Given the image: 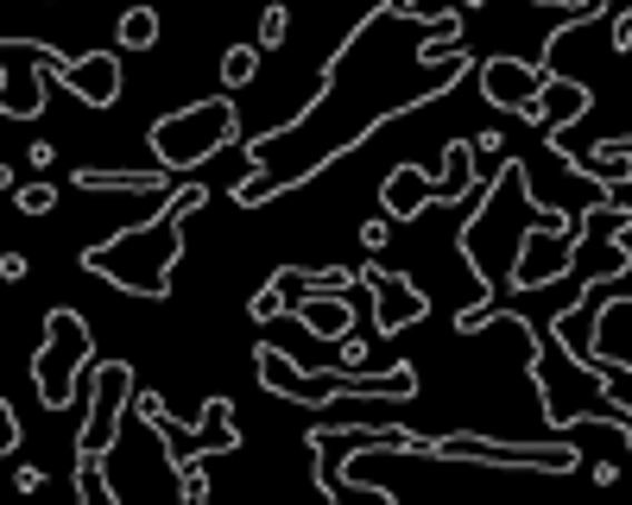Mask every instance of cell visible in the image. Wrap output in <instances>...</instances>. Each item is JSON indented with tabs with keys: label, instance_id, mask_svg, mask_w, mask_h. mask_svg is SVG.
<instances>
[{
	"label": "cell",
	"instance_id": "603a6c76",
	"mask_svg": "<svg viewBox=\"0 0 632 505\" xmlns=\"http://www.w3.org/2000/svg\"><path fill=\"white\" fill-rule=\"evenodd\" d=\"M58 209V190L51 184H26L20 190V215H51Z\"/></svg>",
	"mask_w": 632,
	"mask_h": 505
},
{
	"label": "cell",
	"instance_id": "52a82bcc",
	"mask_svg": "<svg viewBox=\"0 0 632 505\" xmlns=\"http://www.w3.org/2000/svg\"><path fill=\"white\" fill-rule=\"evenodd\" d=\"M355 285L374 297V335H379V341H393V335H405L412 323H424V316H431V297L417 291L405 273L379 266V259L355 266Z\"/></svg>",
	"mask_w": 632,
	"mask_h": 505
},
{
	"label": "cell",
	"instance_id": "7a4b0ae2",
	"mask_svg": "<svg viewBox=\"0 0 632 505\" xmlns=\"http://www.w3.org/2000/svg\"><path fill=\"white\" fill-rule=\"evenodd\" d=\"M254 373L278 405H323V398H398V405H405V398H417V367L412 360H393L386 373H342V367L304 373L278 341H259Z\"/></svg>",
	"mask_w": 632,
	"mask_h": 505
},
{
	"label": "cell",
	"instance_id": "484cf974",
	"mask_svg": "<svg viewBox=\"0 0 632 505\" xmlns=\"http://www.w3.org/2000/svg\"><path fill=\"white\" fill-rule=\"evenodd\" d=\"M0 278H7V285L26 278V253H0Z\"/></svg>",
	"mask_w": 632,
	"mask_h": 505
},
{
	"label": "cell",
	"instance_id": "5bb4252c",
	"mask_svg": "<svg viewBox=\"0 0 632 505\" xmlns=\"http://www.w3.org/2000/svg\"><path fill=\"white\" fill-rule=\"evenodd\" d=\"M474 184H481V177H474V146L468 139H450V146H443V177H436V190H431V209L468 202Z\"/></svg>",
	"mask_w": 632,
	"mask_h": 505
},
{
	"label": "cell",
	"instance_id": "ba28073f",
	"mask_svg": "<svg viewBox=\"0 0 632 505\" xmlns=\"http://www.w3.org/2000/svg\"><path fill=\"white\" fill-rule=\"evenodd\" d=\"M96 392H89V417H82V436H77V455H101L108 462V448L120 436V405L134 398V367L127 360H101L89 367Z\"/></svg>",
	"mask_w": 632,
	"mask_h": 505
},
{
	"label": "cell",
	"instance_id": "9a60e30c",
	"mask_svg": "<svg viewBox=\"0 0 632 505\" xmlns=\"http://www.w3.org/2000/svg\"><path fill=\"white\" fill-rule=\"evenodd\" d=\"M70 184L77 190H134V196H158V190H171V171L165 165H152V171H70Z\"/></svg>",
	"mask_w": 632,
	"mask_h": 505
},
{
	"label": "cell",
	"instance_id": "8992f818",
	"mask_svg": "<svg viewBox=\"0 0 632 505\" xmlns=\"http://www.w3.org/2000/svg\"><path fill=\"white\" fill-rule=\"evenodd\" d=\"M589 247V221H575V234H544L532 221L525 228V240H519L513 253V273H506V285H513L519 297L525 291H544V285H556V278L575 273V253Z\"/></svg>",
	"mask_w": 632,
	"mask_h": 505
},
{
	"label": "cell",
	"instance_id": "6da1fadb",
	"mask_svg": "<svg viewBox=\"0 0 632 505\" xmlns=\"http://www.w3.org/2000/svg\"><path fill=\"white\" fill-rule=\"evenodd\" d=\"M209 202V184H178V190H158V209L115 228L108 240L82 253V273L108 278L115 291L127 297H146V304H165L171 297V273H178L184 259V221Z\"/></svg>",
	"mask_w": 632,
	"mask_h": 505
},
{
	"label": "cell",
	"instance_id": "5b68a950",
	"mask_svg": "<svg viewBox=\"0 0 632 505\" xmlns=\"http://www.w3.org/2000/svg\"><path fill=\"white\" fill-rule=\"evenodd\" d=\"M431 462H474V467H532V474H575L582 448L575 443H494V436H436Z\"/></svg>",
	"mask_w": 632,
	"mask_h": 505
},
{
	"label": "cell",
	"instance_id": "9c48e42d",
	"mask_svg": "<svg viewBox=\"0 0 632 505\" xmlns=\"http://www.w3.org/2000/svg\"><path fill=\"white\" fill-rule=\"evenodd\" d=\"M544 70H551V63L494 51V58H481V101H487V108H500V115H519V101L537 89V77H544Z\"/></svg>",
	"mask_w": 632,
	"mask_h": 505
},
{
	"label": "cell",
	"instance_id": "d4e9b609",
	"mask_svg": "<svg viewBox=\"0 0 632 505\" xmlns=\"http://www.w3.org/2000/svg\"><path fill=\"white\" fill-rule=\"evenodd\" d=\"M613 51L632 58V13H613Z\"/></svg>",
	"mask_w": 632,
	"mask_h": 505
},
{
	"label": "cell",
	"instance_id": "2e32d148",
	"mask_svg": "<svg viewBox=\"0 0 632 505\" xmlns=\"http://www.w3.org/2000/svg\"><path fill=\"white\" fill-rule=\"evenodd\" d=\"M115 39H120V51H152L158 44V13L152 7H127V13H120V26H115Z\"/></svg>",
	"mask_w": 632,
	"mask_h": 505
},
{
	"label": "cell",
	"instance_id": "7c38bea8",
	"mask_svg": "<svg viewBox=\"0 0 632 505\" xmlns=\"http://www.w3.org/2000/svg\"><path fill=\"white\" fill-rule=\"evenodd\" d=\"M431 190H436V177L424 165H393L386 184H379V215L386 221H417V215L431 209Z\"/></svg>",
	"mask_w": 632,
	"mask_h": 505
},
{
	"label": "cell",
	"instance_id": "cb8c5ba5",
	"mask_svg": "<svg viewBox=\"0 0 632 505\" xmlns=\"http://www.w3.org/2000/svg\"><path fill=\"white\" fill-rule=\"evenodd\" d=\"M386 240H393V221H386V215H374V221L361 228V247H367V253H386Z\"/></svg>",
	"mask_w": 632,
	"mask_h": 505
},
{
	"label": "cell",
	"instance_id": "83f0119b",
	"mask_svg": "<svg viewBox=\"0 0 632 505\" xmlns=\"http://www.w3.org/2000/svg\"><path fill=\"white\" fill-rule=\"evenodd\" d=\"M462 7H487V0H462Z\"/></svg>",
	"mask_w": 632,
	"mask_h": 505
},
{
	"label": "cell",
	"instance_id": "e0dca14e",
	"mask_svg": "<svg viewBox=\"0 0 632 505\" xmlns=\"http://www.w3.org/2000/svg\"><path fill=\"white\" fill-rule=\"evenodd\" d=\"M254 77H259V44H228V51H221V89L235 96V89H247Z\"/></svg>",
	"mask_w": 632,
	"mask_h": 505
},
{
	"label": "cell",
	"instance_id": "d6986e66",
	"mask_svg": "<svg viewBox=\"0 0 632 505\" xmlns=\"http://www.w3.org/2000/svg\"><path fill=\"white\" fill-rule=\"evenodd\" d=\"M532 7H556V13H570V20H563V26L551 32V39H544V51H537V63H551V51H556L563 39H570L575 26H582V13H589V0H532Z\"/></svg>",
	"mask_w": 632,
	"mask_h": 505
},
{
	"label": "cell",
	"instance_id": "277c9868",
	"mask_svg": "<svg viewBox=\"0 0 632 505\" xmlns=\"http://www.w3.org/2000/svg\"><path fill=\"white\" fill-rule=\"evenodd\" d=\"M89 367H96V335H89V323H82L70 304H58V310L45 316V348L32 354L39 398H45L51 410L77 405V386L89 379Z\"/></svg>",
	"mask_w": 632,
	"mask_h": 505
},
{
	"label": "cell",
	"instance_id": "8fae6325",
	"mask_svg": "<svg viewBox=\"0 0 632 505\" xmlns=\"http://www.w3.org/2000/svg\"><path fill=\"white\" fill-rule=\"evenodd\" d=\"M63 82H70V89H77V101H89V108H115V101H120V82H127L120 51H82V58H70Z\"/></svg>",
	"mask_w": 632,
	"mask_h": 505
},
{
	"label": "cell",
	"instance_id": "3957f363",
	"mask_svg": "<svg viewBox=\"0 0 632 505\" xmlns=\"http://www.w3.org/2000/svg\"><path fill=\"white\" fill-rule=\"evenodd\" d=\"M146 146H152V158H158L171 177H178V171H203L216 152L240 146V108H235L228 96L190 101V108H178V115L152 120Z\"/></svg>",
	"mask_w": 632,
	"mask_h": 505
},
{
	"label": "cell",
	"instance_id": "44dd1931",
	"mask_svg": "<svg viewBox=\"0 0 632 505\" xmlns=\"http://www.w3.org/2000/svg\"><path fill=\"white\" fill-rule=\"evenodd\" d=\"M285 39H292V13H285V7L273 0V7L259 13V39H254V44H259V51H278Z\"/></svg>",
	"mask_w": 632,
	"mask_h": 505
},
{
	"label": "cell",
	"instance_id": "4316f807",
	"mask_svg": "<svg viewBox=\"0 0 632 505\" xmlns=\"http://www.w3.org/2000/svg\"><path fill=\"white\" fill-rule=\"evenodd\" d=\"M620 481V462H594V486H613Z\"/></svg>",
	"mask_w": 632,
	"mask_h": 505
},
{
	"label": "cell",
	"instance_id": "30bf717a",
	"mask_svg": "<svg viewBox=\"0 0 632 505\" xmlns=\"http://www.w3.org/2000/svg\"><path fill=\"white\" fill-rule=\"evenodd\" d=\"M292 316L316 341H342V335L355 329V291H316V285H292Z\"/></svg>",
	"mask_w": 632,
	"mask_h": 505
},
{
	"label": "cell",
	"instance_id": "ffe728a7",
	"mask_svg": "<svg viewBox=\"0 0 632 505\" xmlns=\"http://www.w3.org/2000/svg\"><path fill=\"white\" fill-rule=\"evenodd\" d=\"M171 474H178V493H184L190 505L209 499V462H203V455H184V462L171 467Z\"/></svg>",
	"mask_w": 632,
	"mask_h": 505
},
{
	"label": "cell",
	"instance_id": "7402d4cb",
	"mask_svg": "<svg viewBox=\"0 0 632 505\" xmlns=\"http://www.w3.org/2000/svg\"><path fill=\"white\" fill-rule=\"evenodd\" d=\"M367 360H374V348H367V341H361V335L348 329V335L336 341V367H342V373H361Z\"/></svg>",
	"mask_w": 632,
	"mask_h": 505
},
{
	"label": "cell",
	"instance_id": "4fadbf2b",
	"mask_svg": "<svg viewBox=\"0 0 632 505\" xmlns=\"http://www.w3.org/2000/svg\"><path fill=\"white\" fill-rule=\"evenodd\" d=\"M537 410H544V424H551V429H589V424H608V429H620V436H626V448H632V405H620V398H601L594 410L551 398V405H537Z\"/></svg>",
	"mask_w": 632,
	"mask_h": 505
},
{
	"label": "cell",
	"instance_id": "ac0fdd59",
	"mask_svg": "<svg viewBox=\"0 0 632 505\" xmlns=\"http://www.w3.org/2000/svg\"><path fill=\"white\" fill-rule=\"evenodd\" d=\"M247 316H254V323H278V316H292V291H285L278 278H266V285L254 291V304H247Z\"/></svg>",
	"mask_w": 632,
	"mask_h": 505
}]
</instances>
